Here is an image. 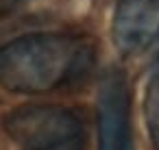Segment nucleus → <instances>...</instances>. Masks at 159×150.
Here are the masks:
<instances>
[{
	"instance_id": "1",
	"label": "nucleus",
	"mask_w": 159,
	"mask_h": 150,
	"mask_svg": "<svg viewBox=\"0 0 159 150\" xmlns=\"http://www.w3.org/2000/svg\"><path fill=\"white\" fill-rule=\"evenodd\" d=\"M94 59V46L81 37L24 35L0 48V85L18 94H44L85 78Z\"/></svg>"
},
{
	"instance_id": "2",
	"label": "nucleus",
	"mask_w": 159,
	"mask_h": 150,
	"mask_svg": "<svg viewBox=\"0 0 159 150\" xmlns=\"http://www.w3.org/2000/svg\"><path fill=\"white\" fill-rule=\"evenodd\" d=\"M5 130L20 150H85L83 120L63 107L16 109L5 117Z\"/></svg>"
},
{
	"instance_id": "3",
	"label": "nucleus",
	"mask_w": 159,
	"mask_h": 150,
	"mask_svg": "<svg viewBox=\"0 0 159 150\" xmlns=\"http://www.w3.org/2000/svg\"><path fill=\"white\" fill-rule=\"evenodd\" d=\"M98 150H133L131 96L126 78L111 68L98 91Z\"/></svg>"
},
{
	"instance_id": "4",
	"label": "nucleus",
	"mask_w": 159,
	"mask_h": 150,
	"mask_svg": "<svg viewBox=\"0 0 159 150\" xmlns=\"http://www.w3.org/2000/svg\"><path fill=\"white\" fill-rule=\"evenodd\" d=\"M159 35V0H118L113 42L122 52L144 50Z\"/></svg>"
},
{
	"instance_id": "5",
	"label": "nucleus",
	"mask_w": 159,
	"mask_h": 150,
	"mask_svg": "<svg viewBox=\"0 0 159 150\" xmlns=\"http://www.w3.org/2000/svg\"><path fill=\"white\" fill-rule=\"evenodd\" d=\"M144 117H146V128L152 141V148L159 150V63L146 85V96H144Z\"/></svg>"
},
{
	"instance_id": "6",
	"label": "nucleus",
	"mask_w": 159,
	"mask_h": 150,
	"mask_svg": "<svg viewBox=\"0 0 159 150\" xmlns=\"http://www.w3.org/2000/svg\"><path fill=\"white\" fill-rule=\"evenodd\" d=\"M155 39H157V48H159V35H157V37H155Z\"/></svg>"
}]
</instances>
